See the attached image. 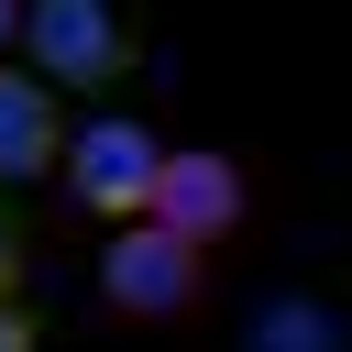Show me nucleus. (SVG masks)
<instances>
[{"mask_svg":"<svg viewBox=\"0 0 352 352\" xmlns=\"http://www.w3.org/2000/svg\"><path fill=\"white\" fill-rule=\"evenodd\" d=\"M198 297H209V253H198V242H176L165 220H110V242H99V308H110V319L165 330V319H187Z\"/></svg>","mask_w":352,"mask_h":352,"instance_id":"nucleus-1","label":"nucleus"},{"mask_svg":"<svg viewBox=\"0 0 352 352\" xmlns=\"http://www.w3.org/2000/svg\"><path fill=\"white\" fill-rule=\"evenodd\" d=\"M22 66L66 99V88H121L132 77V22H121V0H22Z\"/></svg>","mask_w":352,"mask_h":352,"instance_id":"nucleus-2","label":"nucleus"},{"mask_svg":"<svg viewBox=\"0 0 352 352\" xmlns=\"http://www.w3.org/2000/svg\"><path fill=\"white\" fill-rule=\"evenodd\" d=\"M154 165H165V143H154L132 110H88V121H66V154H55V176H66V198H77L88 220H143Z\"/></svg>","mask_w":352,"mask_h":352,"instance_id":"nucleus-3","label":"nucleus"},{"mask_svg":"<svg viewBox=\"0 0 352 352\" xmlns=\"http://www.w3.org/2000/svg\"><path fill=\"white\" fill-rule=\"evenodd\" d=\"M242 209H253V176L220 154V143H176L165 165H154V198H143V220H165L176 242H231L242 231Z\"/></svg>","mask_w":352,"mask_h":352,"instance_id":"nucleus-4","label":"nucleus"},{"mask_svg":"<svg viewBox=\"0 0 352 352\" xmlns=\"http://www.w3.org/2000/svg\"><path fill=\"white\" fill-rule=\"evenodd\" d=\"M55 154H66V99H55L33 66H11V55H0V187L55 176Z\"/></svg>","mask_w":352,"mask_h":352,"instance_id":"nucleus-5","label":"nucleus"},{"mask_svg":"<svg viewBox=\"0 0 352 352\" xmlns=\"http://www.w3.org/2000/svg\"><path fill=\"white\" fill-rule=\"evenodd\" d=\"M22 275H33V231H22V209L0 187V297H22Z\"/></svg>","mask_w":352,"mask_h":352,"instance_id":"nucleus-6","label":"nucleus"},{"mask_svg":"<svg viewBox=\"0 0 352 352\" xmlns=\"http://www.w3.org/2000/svg\"><path fill=\"white\" fill-rule=\"evenodd\" d=\"M0 352H44V330H33V308H22V297H0Z\"/></svg>","mask_w":352,"mask_h":352,"instance_id":"nucleus-7","label":"nucleus"},{"mask_svg":"<svg viewBox=\"0 0 352 352\" xmlns=\"http://www.w3.org/2000/svg\"><path fill=\"white\" fill-rule=\"evenodd\" d=\"M11 33H22V0H0V55H11Z\"/></svg>","mask_w":352,"mask_h":352,"instance_id":"nucleus-8","label":"nucleus"}]
</instances>
